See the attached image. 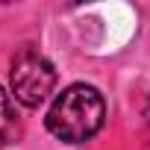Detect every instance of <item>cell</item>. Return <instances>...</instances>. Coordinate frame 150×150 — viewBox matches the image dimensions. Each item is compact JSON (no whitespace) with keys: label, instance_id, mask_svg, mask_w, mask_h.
Instances as JSON below:
<instances>
[{"label":"cell","instance_id":"obj_1","mask_svg":"<svg viewBox=\"0 0 150 150\" xmlns=\"http://www.w3.org/2000/svg\"><path fill=\"white\" fill-rule=\"evenodd\" d=\"M44 121L56 138H62L68 144H83L100 132V127L106 121V103L94 86L77 83V86H68L53 100Z\"/></svg>","mask_w":150,"mask_h":150},{"label":"cell","instance_id":"obj_2","mask_svg":"<svg viewBox=\"0 0 150 150\" xmlns=\"http://www.w3.org/2000/svg\"><path fill=\"white\" fill-rule=\"evenodd\" d=\"M9 80H12V91L15 100L35 109L41 106L53 86H56V68L33 47H24L15 59H12V71H9Z\"/></svg>","mask_w":150,"mask_h":150},{"label":"cell","instance_id":"obj_3","mask_svg":"<svg viewBox=\"0 0 150 150\" xmlns=\"http://www.w3.org/2000/svg\"><path fill=\"white\" fill-rule=\"evenodd\" d=\"M21 135V121H18V112H15V103L12 97L0 88V147L15 141Z\"/></svg>","mask_w":150,"mask_h":150},{"label":"cell","instance_id":"obj_4","mask_svg":"<svg viewBox=\"0 0 150 150\" xmlns=\"http://www.w3.org/2000/svg\"><path fill=\"white\" fill-rule=\"evenodd\" d=\"M147 121H150V97H147Z\"/></svg>","mask_w":150,"mask_h":150}]
</instances>
